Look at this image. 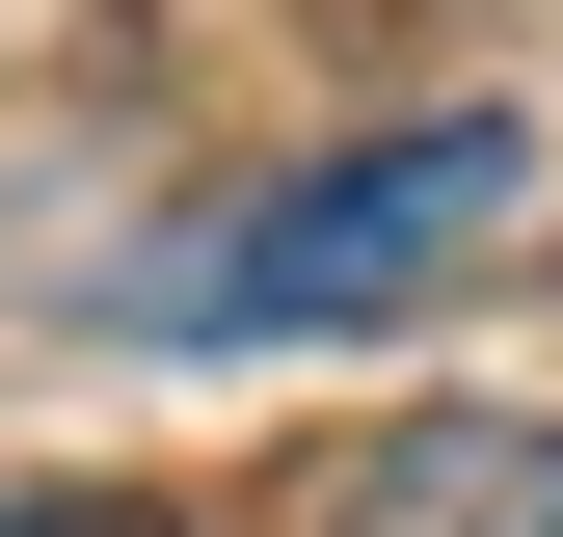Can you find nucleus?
Segmentation results:
<instances>
[{
	"label": "nucleus",
	"mask_w": 563,
	"mask_h": 537,
	"mask_svg": "<svg viewBox=\"0 0 563 537\" xmlns=\"http://www.w3.org/2000/svg\"><path fill=\"white\" fill-rule=\"evenodd\" d=\"M0 537H188V511H134V484H0Z\"/></svg>",
	"instance_id": "3"
},
{
	"label": "nucleus",
	"mask_w": 563,
	"mask_h": 537,
	"mask_svg": "<svg viewBox=\"0 0 563 537\" xmlns=\"http://www.w3.org/2000/svg\"><path fill=\"white\" fill-rule=\"evenodd\" d=\"M510 216H537V108H376V134H322V162H268L242 216H188L162 268H134V322H162V350L402 322V296H456Z\"/></svg>",
	"instance_id": "1"
},
{
	"label": "nucleus",
	"mask_w": 563,
	"mask_h": 537,
	"mask_svg": "<svg viewBox=\"0 0 563 537\" xmlns=\"http://www.w3.org/2000/svg\"><path fill=\"white\" fill-rule=\"evenodd\" d=\"M322 537H563V430H537V403H430V430L349 457Z\"/></svg>",
	"instance_id": "2"
}]
</instances>
